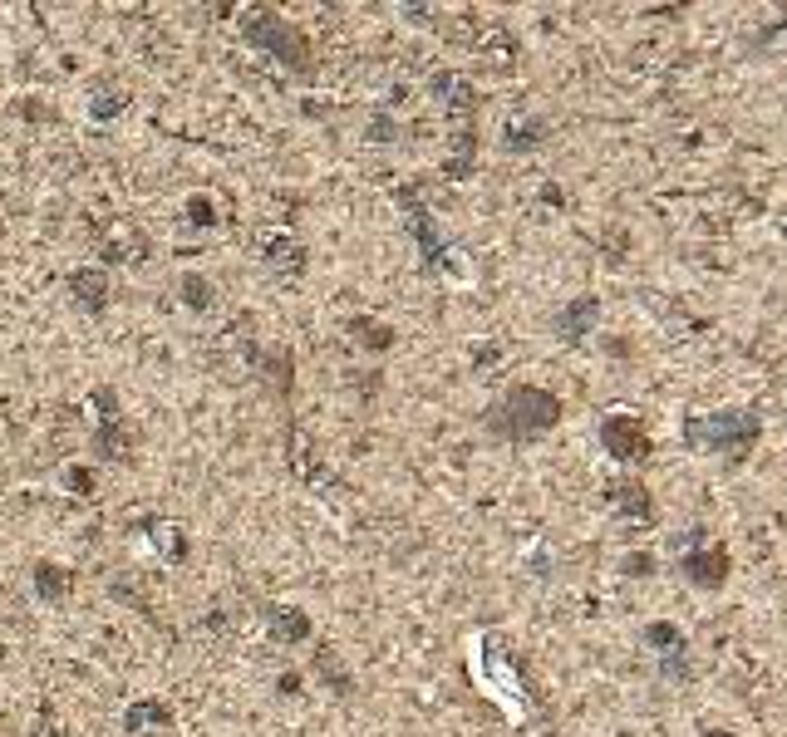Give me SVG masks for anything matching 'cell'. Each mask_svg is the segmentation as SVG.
<instances>
[{
  "instance_id": "obj_1",
  "label": "cell",
  "mask_w": 787,
  "mask_h": 737,
  "mask_svg": "<svg viewBox=\"0 0 787 737\" xmlns=\"http://www.w3.org/2000/svg\"><path fill=\"white\" fill-rule=\"evenodd\" d=\"M556 423H561V398L537 384H512L487 413V433L502 443H532V438L551 433Z\"/></svg>"
},
{
  "instance_id": "obj_2",
  "label": "cell",
  "mask_w": 787,
  "mask_h": 737,
  "mask_svg": "<svg viewBox=\"0 0 787 737\" xmlns=\"http://www.w3.org/2000/svg\"><path fill=\"white\" fill-rule=\"evenodd\" d=\"M242 35H246V45H256V50H266L271 59H281L286 69L310 74V40H305L301 25H291L281 10H271V5L242 10Z\"/></svg>"
},
{
  "instance_id": "obj_3",
  "label": "cell",
  "mask_w": 787,
  "mask_h": 737,
  "mask_svg": "<svg viewBox=\"0 0 787 737\" xmlns=\"http://www.w3.org/2000/svg\"><path fill=\"white\" fill-rule=\"evenodd\" d=\"M758 418L748 408H724V413H704V418H689L684 438L689 448H709V453H728V457H748V448L758 443Z\"/></svg>"
},
{
  "instance_id": "obj_4",
  "label": "cell",
  "mask_w": 787,
  "mask_h": 737,
  "mask_svg": "<svg viewBox=\"0 0 787 737\" xmlns=\"http://www.w3.org/2000/svg\"><path fill=\"white\" fill-rule=\"evenodd\" d=\"M601 443L620 462H640V457L650 453V433H645V423L635 413H610L606 423H601Z\"/></svg>"
},
{
  "instance_id": "obj_5",
  "label": "cell",
  "mask_w": 787,
  "mask_h": 737,
  "mask_svg": "<svg viewBox=\"0 0 787 737\" xmlns=\"http://www.w3.org/2000/svg\"><path fill=\"white\" fill-rule=\"evenodd\" d=\"M99 256H104L109 266H143V261L153 256V246H148V236L138 227L114 222V227L104 231V241H99Z\"/></svg>"
},
{
  "instance_id": "obj_6",
  "label": "cell",
  "mask_w": 787,
  "mask_h": 737,
  "mask_svg": "<svg viewBox=\"0 0 787 737\" xmlns=\"http://www.w3.org/2000/svg\"><path fill=\"white\" fill-rule=\"evenodd\" d=\"M123 728L133 737L168 733V728H173V703H163V698H133V703L123 708Z\"/></svg>"
},
{
  "instance_id": "obj_7",
  "label": "cell",
  "mask_w": 787,
  "mask_h": 737,
  "mask_svg": "<svg viewBox=\"0 0 787 737\" xmlns=\"http://www.w3.org/2000/svg\"><path fill=\"white\" fill-rule=\"evenodd\" d=\"M64 285H69L74 305L89 310V315H99V310L109 305V271H104V266H74Z\"/></svg>"
},
{
  "instance_id": "obj_8",
  "label": "cell",
  "mask_w": 787,
  "mask_h": 737,
  "mask_svg": "<svg viewBox=\"0 0 787 737\" xmlns=\"http://www.w3.org/2000/svg\"><path fill=\"white\" fill-rule=\"evenodd\" d=\"M399 207H404V217H409V231H414L419 246H424V266L438 271V266H443V236L433 227V217L424 212V202H414V192H399Z\"/></svg>"
},
{
  "instance_id": "obj_9",
  "label": "cell",
  "mask_w": 787,
  "mask_h": 737,
  "mask_svg": "<svg viewBox=\"0 0 787 737\" xmlns=\"http://www.w3.org/2000/svg\"><path fill=\"white\" fill-rule=\"evenodd\" d=\"M728 570H733V561H728L724 546H709V551L684 556V575H689L694 585H704V590H719V585L728 580Z\"/></svg>"
},
{
  "instance_id": "obj_10",
  "label": "cell",
  "mask_w": 787,
  "mask_h": 737,
  "mask_svg": "<svg viewBox=\"0 0 787 737\" xmlns=\"http://www.w3.org/2000/svg\"><path fill=\"white\" fill-rule=\"evenodd\" d=\"M261 615H266V629H271L276 644H305L310 639V620L296 605H266Z\"/></svg>"
},
{
  "instance_id": "obj_11",
  "label": "cell",
  "mask_w": 787,
  "mask_h": 737,
  "mask_svg": "<svg viewBox=\"0 0 787 737\" xmlns=\"http://www.w3.org/2000/svg\"><path fill=\"white\" fill-rule=\"evenodd\" d=\"M261 251H266V261H271L276 271H286V276H301L305 271V246L291 236V231H271V236H261Z\"/></svg>"
},
{
  "instance_id": "obj_12",
  "label": "cell",
  "mask_w": 787,
  "mask_h": 737,
  "mask_svg": "<svg viewBox=\"0 0 787 737\" xmlns=\"http://www.w3.org/2000/svg\"><path fill=\"white\" fill-rule=\"evenodd\" d=\"M94 453L104 457V462H128L133 457V428L114 418V423H99L94 428Z\"/></svg>"
},
{
  "instance_id": "obj_13",
  "label": "cell",
  "mask_w": 787,
  "mask_h": 737,
  "mask_svg": "<svg viewBox=\"0 0 787 737\" xmlns=\"http://www.w3.org/2000/svg\"><path fill=\"white\" fill-rule=\"evenodd\" d=\"M35 595H40V600H55V605L69 600V595H74V570L55 566V561H40V566H35Z\"/></svg>"
},
{
  "instance_id": "obj_14",
  "label": "cell",
  "mask_w": 787,
  "mask_h": 737,
  "mask_svg": "<svg viewBox=\"0 0 787 737\" xmlns=\"http://www.w3.org/2000/svg\"><path fill=\"white\" fill-rule=\"evenodd\" d=\"M596 315H601V300H596V295H581L576 305H566V310H561V340H581V335H591Z\"/></svg>"
},
{
  "instance_id": "obj_15",
  "label": "cell",
  "mask_w": 787,
  "mask_h": 737,
  "mask_svg": "<svg viewBox=\"0 0 787 737\" xmlns=\"http://www.w3.org/2000/svg\"><path fill=\"white\" fill-rule=\"evenodd\" d=\"M256 364H261V374L271 379V389H276V394L291 398V384H296V379H291V369H296V354H291V349H266Z\"/></svg>"
},
{
  "instance_id": "obj_16",
  "label": "cell",
  "mask_w": 787,
  "mask_h": 737,
  "mask_svg": "<svg viewBox=\"0 0 787 737\" xmlns=\"http://www.w3.org/2000/svg\"><path fill=\"white\" fill-rule=\"evenodd\" d=\"M178 290H182V305H187V310H197V315H207V310L217 305V285L207 281L202 271H182Z\"/></svg>"
},
{
  "instance_id": "obj_17",
  "label": "cell",
  "mask_w": 787,
  "mask_h": 737,
  "mask_svg": "<svg viewBox=\"0 0 787 737\" xmlns=\"http://www.w3.org/2000/svg\"><path fill=\"white\" fill-rule=\"evenodd\" d=\"M148 531H153V546H158L173 566L187 561V536H182V526H173V521H148Z\"/></svg>"
},
{
  "instance_id": "obj_18",
  "label": "cell",
  "mask_w": 787,
  "mask_h": 737,
  "mask_svg": "<svg viewBox=\"0 0 787 737\" xmlns=\"http://www.w3.org/2000/svg\"><path fill=\"white\" fill-rule=\"evenodd\" d=\"M345 330H350V340L364 344V349H389V344H394V330H389L384 320H369V315H355Z\"/></svg>"
},
{
  "instance_id": "obj_19",
  "label": "cell",
  "mask_w": 787,
  "mask_h": 737,
  "mask_svg": "<svg viewBox=\"0 0 787 737\" xmlns=\"http://www.w3.org/2000/svg\"><path fill=\"white\" fill-rule=\"evenodd\" d=\"M123 109H128V94L114 89V84H99L94 99H89V118H94V123H109V118H119Z\"/></svg>"
},
{
  "instance_id": "obj_20",
  "label": "cell",
  "mask_w": 787,
  "mask_h": 737,
  "mask_svg": "<svg viewBox=\"0 0 787 737\" xmlns=\"http://www.w3.org/2000/svg\"><path fill=\"white\" fill-rule=\"evenodd\" d=\"M64 492H69V497H89V502H94V497H99V472H94V467H84V462H69V467H64Z\"/></svg>"
},
{
  "instance_id": "obj_21",
  "label": "cell",
  "mask_w": 787,
  "mask_h": 737,
  "mask_svg": "<svg viewBox=\"0 0 787 737\" xmlns=\"http://www.w3.org/2000/svg\"><path fill=\"white\" fill-rule=\"evenodd\" d=\"M315 674H320V679L330 683L335 693H350V674L340 669V659H335V649H320V654H315Z\"/></svg>"
},
{
  "instance_id": "obj_22",
  "label": "cell",
  "mask_w": 787,
  "mask_h": 737,
  "mask_svg": "<svg viewBox=\"0 0 787 737\" xmlns=\"http://www.w3.org/2000/svg\"><path fill=\"white\" fill-rule=\"evenodd\" d=\"M610 492H615V507L635 511V516H650V497H645L640 482H620V487H610Z\"/></svg>"
},
{
  "instance_id": "obj_23",
  "label": "cell",
  "mask_w": 787,
  "mask_h": 737,
  "mask_svg": "<svg viewBox=\"0 0 787 737\" xmlns=\"http://www.w3.org/2000/svg\"><path fill=\"white\" fill-rule=\"evenodd\" d=\"M182 212H187V227H217V207H212V197H202V192L187 197Z\"/></svg>"
},
{
  "instance_id": "obj_24",
  "label": "cell",
  "mask_w": 787,
  "mask_h": 737,
  "mask_svg": "<svg viewBox=\"0 0 787 737\" xmlns=\"http://www.w3.org/2000/svg\"><path fill=\"white\" fill-rule=\"evenodd\" d=\"M94 408H99V423H114V418H119V394H114V389H94Z\"/></svg>"
},
{
  "instance_id": "obj_25",
  "label": "cell",
  "mask_w": 787,
  "mask_h": 737,
  "mask_svg": "<svg viewBox=\"0 0 787 737\" xmlns=\"http://www.w3.org/2000/svg\"><path fill=\"white\" fill-rule=\"evenodd\" d=\"M532 143H542V123H522L507 133V148H532Z\"/></svg>"
},
{
  "instance_id": "obj_26",
  "label": "cell",
  "mask_w": 787,
  "mask_h": 737,
  "mask_svg": "<svg viewBox=\"0 0 787 737\" xmlns=\"http://www.w3.org/2000/svg\"><path fill=\"white\" fill-rule=\"evenodd\" d=\"M625 575H650V556H645V551L630 556V561H625Z\"/></svg>"
},
{
  "instance_id": "obj_27",
  "label": "cell",
  "mask_w": 787,
  "mask_h": 737,
  "mask_svg": "<svg viewBox=\"0 0 787 737\" xmlns=\"http://www.w3.org/2000/svg\"><path fill=\"white\" fill-rule=\"evenodd\" d=\"M276 688H281V693H301V674H281Z\"/></svg>"
},
{
  "instance_id": "obj_28",
  "label": "cell",
  "mask_w": 787,
  "mask_h": 737,
  "mask_svg": "<svg viewBox=\"0 0 787 737\" xmlns=\"http://www.w3.org/2000/svg\"><path fill=\"white\" fill-rule=\"evenodd\" d=\"M699 737H738V733H728V728H704Z\"/></svg>"
}]
</instances>
